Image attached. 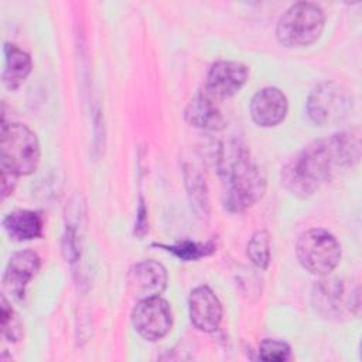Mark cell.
Listing matches in <instances>:
<instances>
[{"mask_svg": "<svg viewBox=\"0 0 362 362\" xmlns=\"http://www.w3.org/2000/svg\"><path fill=\"white\" fill-rule=\"evenodd\" d=\"M359 137L349 132L332 134L307 146L283 170V184L294 195L305 198L328 181L335 167H352L359 161Z\"/></svg>", "mask_w": 362, "mask_h": 362, "instance_id": "6da1fadb", "label": "cell"}, {"mask_svg": "<svg viewBox=\"0 0 362 362\" xmlns=\"http://www.w3.org/2000/svg\"><path fill=\"white\" fill-rule=\"evenodd\" d=\"M216 167L226 182L223 202L228 211L243 212L264 195L267 187L266 173L240 141L229 140L222 144Z\"/></svg>", "mask_w": 362, "mask_h": 362, "instance_id": "7a4b0ae2", "label": "cell"}, {"mask_svg": "<svg viewBox=\"0 0 362 362\" xmlns=\"http://www.w3.org/2000/svg\"><path fill=\"white\" fill-rule=\"evenodd\" d=\"M324 25V10L317 3L300 1L280 16L276 37L284 47H307L320 38Z\"/></svg>", "mask_w": 362, "mask_h": 362, "instance_id": "3957f363", "label": "cell"}, {"mask_svg": "<svg viewBox=\"0 0 362 362\" xmlns=\"http://www.w3.org/2000/svg\"><path fill=\"white\" fill-rule=\"evenodd\" d=\"M1 167L17 175H28L40 163L37 136L23 123H3L0 139Z\"/></svg>", "mask_w": 362, "mask_h": 362, "instance_id": "277c9868", "label": "cell"}, {"mask_svg": "<svg viewBox=\"0 0 362 362\" xmlns=\"http://www.w3.org/2000/svg\"><path fill=\"white\" fill-rule=\"evenodd\" d=\"M296 253L300 264L311 274L328 276L341 260V245L332 233L314 228L300 235Z\"/></svg>", "mask_w": 362, "mask_h": 362, "instance_id": "5b68a950", "label": "cell"}, {"mask_svg": "<svg viewBox=\"0 0 362 362\" xmlns=\"http://www.w3.org/2000/svg\"><path fill=\"white\" fill-rule=\"evenodd\" d=\"M352 109V96L335 82H322L313 89L307 100V113L318 126L341 122Z\"/></svg>", "mask_w": 362, "mask_h": 362, "instance_id": "8992f818", "label": "cell"}, {"mask_svg": "<svg viewBox=\"0 0 362 362\" xmlns=\"http://www.w3.org/2000/svg\"><path fill=\"white\" fill-rule=\"evenodd\" d=\"M132 324L141 338L158 341L173 327L171 307L160 296L141 298L132 311Z\"/></svg>", "mask_w": 362, "mask_h": 362, "instance_id": "52a82bcc", "label": "cell"}, {"mask_svg": "<svg viewBox=\"0 0 362 362\" xmlns=\"http://www.w3.org/2000/svg\"><path fill=\"white\" fill-rule=\"evenodd\" d=\"M249 78V69L238 61H218L206 75L204 90L214 99L223 100L238 93Z\"/></svg>", "mask_w": 362, "mask_h": 362, "instance_id": "ba28073f", "label": "cell"}, {"mask_svg": "<svg viewBox=\"0 0 362 362\" xmlns=\"http://www.w3.org/2000/svg\"><path fill=\"white\" fill-rule=\"evenodd\" d=\"M165 267L156 260H143L130 267L127 274L129 288L139 300L157 297L167 287Z\"/></svg>", "mask_w": 362, "mask_h": 362, "instance_id": "9c48e42d", "label": "cell"}, {"mask_svg": "<svg viewBox=\"0 0 362 362\" xmlns=\"http://www.w3.org/2000/svg\"><path fill=\"white\" fill-rule=\"evenodd\" d=\"M189 318L202 332H214L222 321V304L208 286L195 287L188 298Z\"/></svg>", "mask_w": 362, "mask_h": 362, "instance_id": "30bf717a", "label": "cell"}, {"mask_svg": "<svg viewBox=\"0 0 362 362\" xmlns=\"http://www.w3.org/2000/svg\"><path fill=\"white\" fill-rule=\"evenodd\" d=\"M287 109L286 95L274 86L257 90L250 102V116L262 127H273L281 123L287 115Z\"/></svg>", "mask_w": 362, "mask_h": 362, "instance_id": "8fae6325", "label": "cell"}, {"mask_svg": "<svg viewBox=\"0 0 362 362\" xmlns=\"http://www.w3.org/2000/svg\"><path fill=\"white\" fill-rule=\"evenodd\" d=\"M41 259L33 250L16 252L6 267L3 276L4 288L16 298H23L27 284L34 279L40 270Z\"/></svg>", "mask_w": 362, "mask_h": 362, "instance_id": "7c38bea8", "label": "cell"}, {"mask_svg": "<svg viewBox=\"0 0 362 362\" xmlns=\"http://www.w3.org/2000/svg\"><path fill=\"white\" fill-rule=\"evenodd\" d=\"M185 120L191 126L204 130H218L225 122L218 100L209 96L204 89L189 100L185 109Z\"/></svg>", "mask_w": 362, "mask_h": 362, "instance_id": "4fadbf2b", "label": "cell"}, {"mask_svg": "<svg viewBox=\"0 0 362 362\" xmlns=\"http://www.w3.org/2000/svg\"><path fill=\"white\" fill-rule=\"evenodd\" d=\"M313 305L325 318L342 315L344 311V284L338 279L318 281L313 290Z\"/></svg>", "mask_w": 362, "mask_h": 362, "instance_id": "5bb4252c", "label": "cell"}, {"mask_svg": "<svg viewBox=\"0 0 362 362\" xmlns=\"http://www.w3.org/2000/svg\"><path fill=\"white\" fill-rule=\"evenodd\" d=\"M3 228L13 240H33L42 236L44 221L40 212L18 209L3 219Z\"/></svg>", "mask_w": 362, "mask_h": 362, "instance_id": "9a60e30c", "label": "cell"}, {"mask_svg": "<svg viewBox=\"0 0 362 362\" xmlns=\"http://www.w3.org/2000/svg\"><path fill=\"white\" fill-rule=\"evenodd\" d=\"M33 68L31 57L14 44H4V69L3 83L7 89H17L30 75Z\"/></svg>", "mask_w": 362, "mask_h": 362, "instance_id": "2e32d148", "label": "cell"}, {"mask_svg": "<svg viewBox=\"0 0 362 362\" xmlns=\"http://www.w3.org/2000/svg\"><path fill=\"white\" fill-rule=\"evenodd\" d=\"M185 182L191 199V205H194L195 212L199 216H206L208 215V208H209V201H208V191L204 182V178L199 173L192 171L189 168H185Z\"/></svg>", "mask_w": 362, "mask_h": 362, "instance_id": "e0dca14e", "label": "cell"}, {"mask_svg": "<svg viewBox=\"0 0 362 362\" xmlns=\"http://www.w3.org/2000/svg\"><path fill=\"white\" fill-rule=\"evenodd\" d=\"M157 246L160 247H164L165 250L174 253L178 259L181 260H185V262H189V260H198L206 255H211L212 252L216 250V246L214 243V240H209V242H205V243H198V242H191V240H184V242H180V243H175V245H170V246H165V245H158Z\"/></svg>", "mask_w": 362, "mask_h": 362, "instance_id": "ac0fdd59", "label": "cell"}, {"mask_svg": "<svg viewBox=\"0 0 362 362\" xmlns=\"http://www.w3.org/2000/svg\"><path fill=\"white\" fill-rule=\"evenodd\" d=\"M247 256L250 262L259 267L266 269L270 263V236L267 230H257L247 242Z\"/></svg>", "mask_w": 362, "mask_h": 362, "instance_id": "d6986e66", "label": "cell"}, {"mask_svg": "<svg viewBox=\"0 0 362 362\" xmlns=\"http://www.w3.org/2000/svg\"><path fill=\"white\" fill-rule=\"evenodd\" d=\"M0 320H1V334L8 341H18L23 337V322L17 313L11 308L7 298L1 296L0 303Z\"/></svg>", "mask_w": 362, "mask_h": 362, "instance_id": "ffe728a7", "label": "cell"}, {"mask_svg": "<svg viewBox=\"0 0 362 362\" xmlns=\"http://www.w3.org/2000/svg\"><path fill=\"white\" fill-rule=\"evenodd\" d=\"M259 358L269 362H284L291 358V349L283 341L264 339L259 345Z\"/></svg>", "mask_w": 362, "mask_h": 362, "instance_id": "44dd1931", "label": "cell"}, {"mask_svg": "<svg viewBox=\"0 0 362 362\" xmlns=\"http://www.w3.org/2000/svg\"><path fill=\"white\" fill-rule=\"evenodd\" d=\"M17 174L11 170L1 167V197L3 199L7 198L10 194H13L16 185H17Z\"/></svg>", "mask_w": 362, "mask_h": 362, "instance_id": "7402d4cb", "label": "cell"}, {"mask_svg": "<svg viewBox=\"0 0 362 362\" xmlns=\"http://www.w3.org/2000/svg\"><path fill=\"white\" fill-rule=\"evenodd\" d=\"M139 221H137V225H136V232H139V229L140 228H143V232H146V226H147V209H146V206L143 205V202L140 204V206H139Z\"/></svg>", "mask_w": 362, "mask_h": 362, "instance_id": "603a6c76", "label": "cell"}]
</instances>
